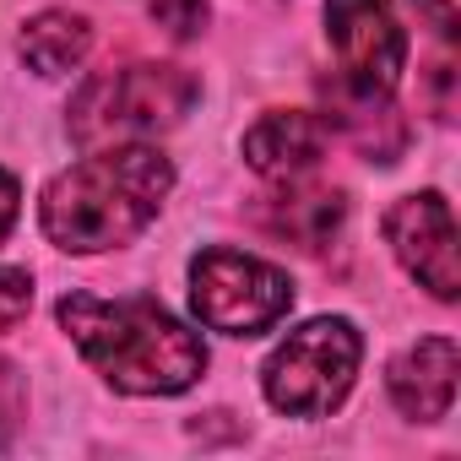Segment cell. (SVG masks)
Listing matches in <instances>:
<instances>
[{"mask_svg": "<svg viewBox=\"0 0 461 461\" xmlns=\"http://www.w3.org/2000/svg\"><path fill=\"white\" fill-rule=\"evenodd\" d=\"M168 190H174V163L152 141L93 147L82 163L50 179L39 201V222L50 245L71 256H98L114 245H131L163 212Z\"/></svg>", "mask_w": 461, "mask_h": 461, "instance_id": "1", "label": "cell"}, {"mask_svg": "<svg viewBox=\"0 0 461 461\" xmlns=\"http://www.w3.org/2000/svg\"><path fill=\"white\" fill-rule=\"evenodd\" d=\"M60 326L82 358L125 396H179L206 369V342L158 299H60Z\"/></svg>", "mask_w": 461, "mask_h": 461, "instance_id": "2", "label": "cell"}, {"mask_svg": "<svg viewBox=\"0 0 461 461\" xmlns=\"http://www.w3.org/2000/svg\"><path fill=\"white\" fill-rule=\"evenodd\" d=\"M201 98V82L179 66H125L82 82L71 104V136L93 147H120V141H152L174 131L190 104Z\"/></svg>", "mask_w": 461, "mask_h": 461, "instance_id": "3", "label": "cell"}, {"mask_svg": "<svg viewBox=\"0 0 461 461\" xmlns=\"http://www.w3.org/2000/svg\"><path fill=\"white\" fill-rule=\"evenodd\" d=\"M358 358H364L358 326L342 315H321L272 348V358L261 369V391L288 418H326L353 391Z\"/></svg>", "mask_w": 461, "mask_h": 461, "instance_id": "4", "label": "cell"}, {"mask_svg": "<svg viewBox=\"0 0 461 461\" xmlns=\"http://www.w3.org/2000/svg\"><path fill=\"white\" fill-rule=\"evenodd\" d=\"M190 304H195V321L212 331L256 337L294 310V277L261 256L217 245V250H201L190 267Z\"/></svg>", "mask_w": 461, "mask_h": 461, "instance_id": "5", "label": "cell"}, {"mask_svg": "<svg viewBox=\"0 0 461 461\" xmlns=\"http://www.w3.org/2000/svg\"><path fill=\"white\" fill-rule=\"evenodd\" d=\"M326 39L337 55V93L353 104V114L385 109L407 66V33L396 23V6L391 0H326Z\"/></svg>", "mask_w": 461, "mask_h": 461, "instance_id": "6", "label": "cell"}, {"mask_svg": "<svg viewBox=\"0 0 461 461\" xmlns=\"http://www.w3.org/2000/svg\"><path fill=\"white\" fill-rule=\"evenodd\" d=\"M385 245L396 250V261L407 267V277H418V288H429L439 304H450L461 294L456 217H450V201L439 190L402 195L385 212Z\"/></svg>", "mask_w": 461, "mask_h": 461, "instance_id": "7", "label": "cell"}, {"mask_svg": "<svg viewBox=\"0 0 461 461\" xmlns=\"http://www.w3.org/2000/svg\"><path fill=\"white\" fill-rule=\"evenodd\" d=\"M326 152V125L304 109H277V114H261L250 131H245V163L261 174V179H277V185H299Z\"/></svg>", "mask_w": 461, "mask_h": 461, "instance_id": "8", "label": "cell"}, {"mask_svg": "<svg viewBox=\"0 0 461 461\" xmlns=\"http://www.w3.org/2000/svg\"><path fill=\"white\" fill-rule=\"evenodd\" d=\"M456 375H461L456 342H450V337H423V342H412V348L391 364L385 385H391V402H396L407 418L434 423V418H445L450 402H456Z\"/></svg>", "mask_w": 461, "mask_h": 461, "instance_id": "9", "label": "cell"}, {"mask_svg": "<svg viewBox=\"0 0 461 461\" xmlns=\"http://www.w3.org/2000/svg\"><path fill=\"white\" fill-rule=\"evenodd\" d=\"M87 50H93V28H87V17H77V12H39V17L23 28V39H17V55H23L39 77H66V71H77V66L87 60Z\"/></svg>", "mask_w": 461, "mask_h": 461, "instance_id": "10", "label": "cell"}, {"mask_svg": "<svg viewBox=\"0 0 461 461\" xmlns=\"http://www.w3.org/2000/svg\"><path fill=\"white\" fill-rule=\"evenodd\" d=\"M342 212H348L342 195H288L283 212H277V228L315 250V245H326V234L342 222Z\"/></svg>", "mask_w": 461, "mask_h": 461, "instance_id": "11", "label": "cell"}, {"mask_svg": "<svg viewBox=\"0 0 461 461\" xmlns=\"http://www.w3.org/2000/svg\"><path fill=\"white\" fill-rule=\"evenodd\" d=\"M23 412H28V385H23L17 364L0 358V450H6L12 434L23 429Z\"/></svg>", "mask_w": 461, "mask_h": 461, "instance_id": "12", "label": "cell"}, {"mask_svg": "<svg viewBox=\"0 0 461 461\" xmlns=\"http://www.w3.org/2000/svg\"><path fill=\"white\" fill-rule=\"evenodd\" d=\"M33 310V277L17 267H0V331H12Z\"/></svg>", "mask_w": 461, "mask_h": 461, "instance_id": "13", "label": "cell"}, {"mask_svg": "<svg viewBox=\"0 0 461 461\" xmlns=\"http://www.w3.org/2000/svg\"><path fill=\"white\" fill-rule=\"evenodd\" d=\"M206 0H152V23H163L174 39H195L206 28Z\"/></svg>", "mask_w": 461, "mask_h": 461, "instance_id": "14", "label": "cell"}, {"mask_svg": "<svg viewBox=\"0 0 461 461\" xmlns=\"http://www.w3.org/2000/svg\"><path fill=\"white\" fill-rule=\"evenodd\" d=\"M418 12L439 28V39H456V23H461V0H418Z\"/></svg>", "mask_w": 461, "mask_h": 461, "instance_id": "15", "label": "cell"}, {"mask_svg": "<svg viewBox=\"0 0 461 461\" xmlns=\"http://www.w3.org/2000/svg\"><path fill=\"white\" fill-rule=\"evenodd\" d=\"M17 179L6 174V168H0V245H6V234H12V222H17Z\"/></svg>", "mask_w": 461, "mask_h": 461, "instance_id": "16", "label": "cell"}]
</instances>
